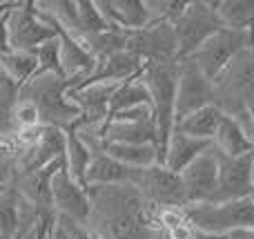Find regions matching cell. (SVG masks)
<instances>
[{"instance_id": "obj_1", "label": "cell", "mask_w": 254, "mask_h": 239, "mask_svg": "<svg viewBox=\"0 0 254 239\" xmlns=\"http://www.w3.org/2000/svg\"><path fill=\"white\" fill-rule=\"evenodd\" d=\"M92 215L87 228L98 239H158L152 206L131 183L89 188Z\"/></svg>"}, {"instance_id": "obj_2", "label": "cell", "mask_w": 254, "mask_h": 239, "mask_svg": "<svg viewBox=\"0 0 254 239\" xmlns=\"http://www.w3.org/2000/svg\"><path fill=\"white\" fill-rule=\"evenodd\" d=\"M18 101L29 103L38 112L40 125L58 130H74L80 123V110L69 98V83L54 72H38L20 87Z\"/></svg>"}, {"instance_id": "obj_3", "label": "cell", "mask_w": 254, "mask_h": 239, "mask_svg": "<svg viewBox=\"0 0 254 239\" xmlns=\"http://www.w3.org/2000/svg\"><path fill=\"white\" fill-rule=\"evenodd\" d=\"M2 52L36 54L45 43L58 38L61 31L38 13L34 0L27 2H0Z\"/></svg>"}, {"instance_id": "obj_4", "label": "cell", "mask_w": 254, "mask_h": 239, "mask_svg": "<svg viewBox=\"0 0 254 239\" xmlns=\"http://www.w3.org/2000/svg\"><path fill=\"white\" fill-rule=\"evenodd\" d=\"M181 61L167 63H149L145 65L140 80L145 83L149 96H152L154 121L158 128V155L161 163L165 161L167 143L176 130V89H179Z\"/></svg>"}, {"instance_id": "obj_5", "label": "cell", "mask_w": 254, "mask_h": 239, "mask_svg": "<svg viewBox=\"0 0 254 239\" xmlns=\"http://www.w3.org/2000/svg\"><path fill=\"white\" fill-rule=\"evenodd\" d=\"M214 105L228 116L239 119L254 105V47L243 49L214 80Z\"/></svg>"}, {"instance_id": "obj_6", "label": "cell", "mask_w": 254, "mask_h": 239, "mask_svg": "<svg viewBox=\"0 0 254 239\" xmlns=\"http://www.w3.org/2000/svg\"><path fill=\"white\" fill-rule=\"evenodd\" d=\"M190 222L203 233L219 237H232L237 233H254V199L225 201V204H194L185 206Z\"/></svg>"}, {"instance_id": "obj_7", "label": "cell", "mask_w": 254, "mask_h": 239, "mask_svg": "<svg viewBox=\"0 0 254 239\" xmlns=\"http://www.w3.org/2000/svg\"><path fill=\"white\" fill-rule=\"evenodd\" d=\"M174 27L179 38V61H185L214 34L225 29L219 16V0H190Z\"/></svg>"}, {"instance_id": "obj_8", "label": "cell", "mask_w": 254, "mask_h": 239, "mask_svg": "<svg viewBox=\"0 0 254 239\" xmlns=\"http://www.w3.org/2000/svg\"><path fill=\"white\" fill-rule=\"evenodd\" d=\"M131 186L143 195V199L152 206L154 210L158 208H185V188L181 181V174L172 172L163 163H156L152 168L134 170V181Z\"/></svg>"}, {"instance_id": "obj_9", "label": "cell", "mask_w": 254, "mask_h": 239, "mask_svg": "<svg viewBox=\"0 0 254 239\" xmlns=\"http://www.w3.org/2000/svg\"><path fill=\"white\" fill-rule=\"evenodd\" d=\"M254 47V40L250 31H234V29H221L219 34H214L205 45L196 49L190 58L203 74L210 80H214L243 49Z\"/></svg>"}, {"instance_id": "obj_10", "label": "cell", "mask_w": 254, "mask_h": 239, "mask_svg": "<svg viewBox=\"0 0 254 239\" xmlns=\"http://www.w3.org/2000/svg\"><path fill=\"white\" fill-rule=\"evenodd\" d=\"M127 52L149 63L179 61V38L172 22H149L143 29L127 31Z\"/></svg>"}, {"instance_id": "obj_11", "label": "cell", "mask_w": 254, "mask_h": 239, "mask_svg": "<svg viewBox=\"0 0 254 239\" xmlns=\"http://www.w3.org/2000/svg\"><path fill=\"white\" fill-rule=\"evenodd\" d=\"M107 143H131V146H156L158 148V128L154 121L152 105L134 107L119 112L110 119L103 132Z\"/></svg>"}, {"instance_id": "obj_12", "label": "cell", "mask_w": 254, "mask_h": 239, "mask_svg": "<svg viewBox=\"0 0 254 239\" xmlns=\"http://www.w3.org/2000/svg\"><path fill=\"white\" fill-rule=\"evenodd\" d=\"M219 150L214 146L207 152H203L196 161L188 165L181 172V181L185 188V199L188 206L194 204H210L216 195V186H219Z\"/></svg>"}, {"instance_id": "obj_13", "label": "cell", "mask_w": 254, "mask_h": 239, "mask_svg": "<svg viewBox=\"0 0 254 239\" xmlns=\"http://www.w3.org/2000/svg\"><path fill=\"white\" fill-rule=\"evenodd\" d=\"M212 103H214L212 80L192 61H181L179 89H176V123Z\"/></svg>"}, {"instance_id": "obj_14", "label": "cell", "mask_w": 254, "mask_h": 239, "mask_svg": "<svg viewBox=\"0 0 254 239\" xmlns=\"http://www.w3.org/2000/svg\"><path fill=\"white\" fill-rule=\"evenodd\" d=\"M52 208L61 217H69L78 224H85V226L89 222V215H92L89 190L67 172V165L58 170V174L52 181Z\"/></svg>"}, {"instance_id": "obj_15", "label": "cell", "mask_w": 254, "mask_h": 239, "mask_svg": "<svg viewBox=\"0 0 254 239\" xmlns=\"http://www.w3.org/2000/svg\"><path fill=\"white\" fill-rule=\"evenodd\" d=\"M7 148V146H2ZM11 150V148H7ZM16 157V168L18 174H29L36 170L47 168L49 163L63 159L67 152V132L58 128H45L40 139L29 148H22V150H11Z\"/></svg>"}, {"instance_id": "obj_16", "label": "cell", "mask_w": 254, "mask_h": 239, "mask_svg": "<svg viewBox=\"0 0 254 239\" xmlns=\"http://www.w3.org/2000/svg\"><path fill=\"white\" fill-rule=\"evenodd\" d=\"M219 186L212 204L239 201L252 197V155L223 157L219 152Z\"/></svg>"}, {"instance_id": "obj_17", "label": "cell", "mask_w": 254, "mask_h": 239, "mask_svg": "<svg viewBox=\"0 0 254 239\" xmlns=\"http://www.w3.org/2000/svg\"><path fill=\"white\" fill-rule=\"evenodd\" d=\"M123 83H87L78 89H69V98L80 110L78 125L105 128L112 116V98Z\"/></svg>"}, {"instance_id": "obj_18", "label": "cell", "mask_w": 254, "mask_h": 239, "mask_svg": "<svg viewBox=\"0 0 254 239\" xmlns=\"http://www.w3.org/2000/svg\"><path fill=\"white\" fill-rule=\"evenodd\" d=\"M96 4L112 29L134 31L152 22L145 0H96Z\"/></svg>"}, {"instance_id": "obj_19", "label": "cell", "mask_w": 254, "mask_h": 239, "mask_svg": "<svg viewBox=\"0 0 254 239\" xmlns=\"http://www.w3.org/2000/svg\"><path fill=\"white\" fill-rule=\"evenodd\" d=\"M63 168H65V157L49 163L43 170H36V172H29V174H18L13 186L20 192L22 199L31 201V204L40 206V208L54 210L52 208V181L58 174V170H63Z\"/></svg>"}, {"instance_id": "obj_20", "label": "cell", "mask_w": 254, "mask_h": 239, "mask_svg": "<svg viewBox=\"0 0 254 239\" xmlns=\"http://www.w3.org/2000/svg\"><path fill=\"white\" fill-rule=\"evenodd\" d=\"M143 70L145 63L125 49V52H119L114 56L101 58L87 83H127L131 79H138L143 74Z\"/></svg>"}, {"instance_id": "obj_21", "label": "cell", "mask_w": 254, "mask_h": 239, "mask_svg": "<svg viewBox=\"0 0 254 239\" xmlns=\"http://www.w3.org/2000/svg\"><path fill=\"white\" fill-rule=\"evenodd\" d=\"M212 146H214V143L201 141V139H194V137H190V134H183V132H179V130H174L170 143H167V152H165L163 165L170 168L172 172L181 174L192 161H196L198 157L210 150Z\"/></svg>"}, {"instance_id": "obj_22", "label": "cell", "mask_w": 254, "mask_h": 239, "mask_svg": "<svg viewBox=\"0 0 254 239\" xmlns=\"http://www.w3.org/2000/svg\"><path fill=\"white\" fill-rule=\"evenodd\" d=\"M134 181V170L116 161L107 152L96 150L94 152L92 165L87 172V188L94 186H127Z\"/></svg>"}, {"instance_id": "obj_23", "label": "cell", "mask_w": 254, "mask_h": 239, "mask_svg": "<svg viewBox=\"0 0 254 239\" xmlns=\"http://www.w3.org/2000/svg\"><path fill=\"white\" fill-rule=\"evenodd\" d=\"M223 119H225V112L212 103V105L203 107V110L194 112V114L185 116L183 121H179L176 130L183 134H190V137H194V139H201V141L214 143V137H216V132H219Z\"/></svg>"}, {"instance_id": "obj_24", "label": "cell", "mask_w": 254, "mask_h": 239, "mask_svg": "<svg viewBox=\"0 0 254 239\" xmlns=\"http://www.w3.org/2000/svg\"><path fill=\"white\" fill-rule=\"evenodd\" d=\"M214 148L223 157H246L254 152V143L248 137L246 128L228 114H225L223 123H221L219 132L214 137Z\"/></svg>"}, {"instance_id": "obj_25", "label": "cell", "mask_w": 254, "mask_h": 239, "mask_svg": "<svg viewBox=\"0 0 254 239\" xmlns=\"http://www.w3.org/2000/svg\"><path fill=\"white\" fill-rule=\"evenodd\" d=\"M103 152L114 157L123 165L131 170L140 168H152V165L161 163V155H158L156 146H131V143H103Z\"/></svg>"}, {"instance_id": "obj_26", "label": "cell", "mask_w": 254, "mask_h": 239, "mask_svg": "<svg viewBox=\"0 0 254 239\" xmlns=\"http://www.w3.org/2000/svg\"><path fill=\"white\" fill-rule=\"evenodd\" d=\"M92 159H94L92 148L76 134V130H69V132H67L65 165H67V172H69L83 188H87V172H89V165H92Z\"/></svg>"}, {"instance_id": "obj_27", "label": "cell", "mask_w": 254, "mask_h": 239, "mask_svg": "<svg viewBox=\"0 0 254 239\" xmlns=\"http://www.w3.org/2000/svg\"><path fill=\"white\" fill-rule=\"evenodd\" d=\"M20 233V192L11 183L0 188V239H16Z\"/></svg>"}, {"instance_id": "obj_28", "label": "cell", "mask_w": 254, "mask_h": 239, "mask_svg": "<svg viewBox=\"0 0 254 239\" xmlns=\"http://www.w3.org/2000/svg\"><path fill=\"white\" fill-rule=\"evenodd\" d=\"M0 67H2V74H7L20 87L40 72L38 56L31 52H2L0 54Z\"/></svg>"}, {"instance_id": "obj_29", "label": "cell", "mask_w": 254, "mask_h": 239, "mask_svg": "<svg viewBox=\"0 0 254 239\" xmlns=\"http://www.w3.org/2000/svg\"><path fill=\"white\" fill-rule=\"evenodd\" d=\"M219 16L225 29H254V0H219Z\"/></svg>"}, {"instance_id": "obj_30", "label": "cell", "mask_w": 254, "mask_h": 239, "mask_svg": "<svg viewBox=\"0 0 254 239\" xmlns=\"http://www.w3.org/2000/svg\"><path fill=\"white\" fill-rule=\"evenodd\" d=\"M143 105H152V96H149L147 87H145V83L138 76V79L127 80L116 89L114 98H112V116L119 114V112L134 110V107H143Z\"/></svg>"}, {"instance_id": "obj_31", "label": "cell", "mask_w": 254, "mask_h": 239, "mask_svg": "<svg viewBox=\"0 0 254 239\" xmlns=\"http://www.w3.org/2000/svg\"><path fill=\"white\" fill-rule=\"evenodd\" d=\"M107 29H112V27L103 18L96 0H78V31H76L74 38L101 34V31H107Z\"/></svg>"}, {"instance_id": "obj_32", "label": "cell", "mask_w": 254, "mask_h": 239, "mask_svg": "<svg viewBox=\"0 0 254 239\" xmlns=\"http://www.w3.org/2000/svg\"><path fill=\"white\" fill-rule=\"evenodd\" d=\"M145 4L152 22H172V25L188 7V2H179V0H145Z\"/></svg>"}, {"instance_id": "obj_33", "label": "cell", "mask_w": 254, "mask_h": 239, "mask_svg": "<svg viewBox=\"0 0 254 239\" xmlns=\"http://www.w3.org/2000/svg\"><path fill=\"white\" fill-rule=\"evenodd\" d=\"M54 235L56 239H98L85 224H78L69 217H61V215H56Z\"/></svg>"}, {"instance_id": "obj_34", "label": "cell", "mask_w": 254, "mask_h": 239, "mask_svg": "<svg viewBox=\"0 0 254 239\" xmlns=\"http://www.w3.org/2000/svg\"><path fill=\"white\" fill-rule=\"evenodd\" d=\"M36 56H38V63H40V72H54V74L65 76L61 67V38H54L49 43H45L36 52Z\"/></svg>"}, {"instance_id": "obj_35", "label": "cell", "mask_w": 254, "mask_h": 239, "mask_svg": "<svg viewBox=\"0 0 254 239\" xmlns=\"http://www.w3.org/2000/svg\"><path fill=\"white\" fill-rule=\"evenodd\" d=\"M239 123L246 128V132H248V137L252 139V143H254V105H250L246 112H243L241 116H239Z\"/></svg>"}, {"instance_id": "obj_36", "label": "cell", "mask_w": 254, "mask_h": 239, "mask_svg": "<svg viewBox=\"0 0 254 239\" xmlns=\"http://www.w3.org/2000/svg\"><path fill=\"white\" fill-rule=\"evenodd\" d=\"M252 199H254V152H252Z\"/></svg>"}]
</instances>
